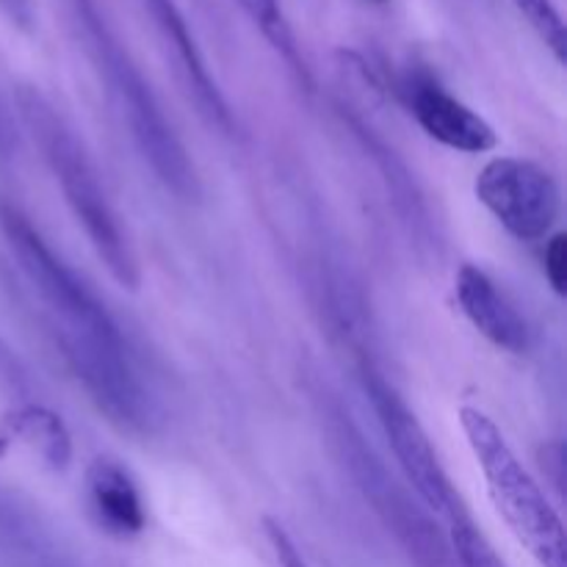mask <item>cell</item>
<instances>
[{"label": "cell", "instance_id": "6da1fadb", "mask_svg": "<svg viewBox=\"0 0 567 567\" xmlns=\"http://www.w3.org/2000/svg\"><path fill=\"white\" fill-rule=\"evenodd\" d=\"M0 227L22 271L59 321L61 347L89 396L114 424L138 430L147 402L109 310L14 205L0 203Z\"/></svg>", "mask_w": 567, "mask_h": 567}, {"label": "cell", "instance_id": "7a4b0ae2", "mask_svg": "<svg viewBox=\"0 0 567 567\" xmlns=\"http://www.w3.org/2000/svg\"><path fill=\"white\" fill-rule=\"evenodd\" d=\"M17 100H20L22 120H25L33 142L42 150L50 172H53L61 192H64L72 216H75L78 225L86 233L89 244L100 255L109 275L122 288H131L133 291L138 286L136 255H133L131 244H127L120 216L114 214L103 186H100V177L83 144L78 142L75 133L64 125V120L55 114L53 105L42 94L33 92V89H20Z\"/></svg>", "mask_w": 567, "mask_h": 567}, {"label": "cell", "instance_id": "3957f363", "mask_svg": "<svg viewBox=\"0 0 567 567\" xmlns=\"http://www.w3.org/2000/svg\"><path fill=\"white\" fill-rule=\"evenodd\" d=\"M468 446L487 482V493L520 546L540 567H567L565 526L535 476L524 468L496 421L476 408L460 410Z\"/></svg>", "mask_w": 567, "mask_h": 567}, {"label": "cell", "instance_id": "277c9868", "mask_svg": "<svg viewBox=\"0 0 567 567\" xmlns=\"http://www.w3.org/2000/svg\"><path fill=\"white\" fill-rule=\"evenodd\" d=\"M72 3H75L78 20L86 31L89 44H92L94 59H97L105 78H109L122 111L127 114L133 138H136L147 164L153 166L155 177L181 199H199V177L197 169H194V161L188 158L175 127L164 116V109L155 100L150 83L144 81L131 55L111 37L94 6L89 0H72Z\"/></svg>", "mask_w": 567, "mask_h": 567}, {"label": "cell", "instance_id": "5b68a950", "mask_svg": "<svg viewBox=\"0 0 567 567\" xmlns=\"http://www.w3.org/2000/svg\"><path fill=\"white\" fill-rule=\"evenodd\" d=\"M327 432L341 454L343 465L352 474L354 485L371 502L382 524L393 532L404 551L419 567H449V546L430 520V515L415 504V498L399 485L380 460V454L365 443L363 432L352 421V415L338 402L327 399L324 404Z\"/></svg>", "mask_w": 567, "mask_h": 567}, {"label": "cell", "instance_id": "8992f818", "mask_svg": "<svg viewBox=\"0 0 567 567\" xmlns=\"http://www.w3.org/2000/svg\"><path fill=\"white\" fill-rule=\"evenodd\" d=\"M476 197L520 241L546 238L563 208L551 172L524 158H493L482 166Z\"/></svg>", "mask_w": 567, "mask_h": 567}, {"label": "cell", "instance_id": "52a82bcc", "mask_svg": "<svg viewBox=\"0 0 567 567\" xmlns=\"http://www.w3.org/2000/svg\"><path fill=\"white\" fill-rule=\"evenodd\" d=\"M363 382L365 393L371 396L377 415H380L382 430H385L388 441H391L393 454H396L399 465H402L404 476H408V485L413 487L419 502L430 507L432 513L443 515L446 520L457 515L463 504H460L457 493H454L452 482H449L446 471H443L441 457L432 449L430 437H426L424 426L415 419L413 410L374 371H365Z\"/></svg>", "mask_w": 567, "mask_h": 567}, {"label": "cell", "instance_id": "ba28073f", "mask_svg": "<svg viewBox=\"0 0 567 567\" xmlns=\"http://www.w3.org/2000/svg\"><path fill=\"white\" fill-rule=\"evenodd\" d=\"M150 14H153L155 25H158L161 37L169 44V50L177 59V70H181L183 83L188 89V97L194 100L197 111L210 127H219L221 133H233V114L227 109L225 97H221L219 86L210 78L208 64H205L203 53H199L194 33L188 31L186 17L175 6V0H147Z\"/></svg>", "mask_w": 567, "mask_h": 567}, {"label": "cell", "instance_id": "9c48e42d", "mask_svg": "<svg viewBox=\"0 0 567 567\" xmlns=\"http://www.w3.org/2000/svg\"><path fill=\"white\" fill-rule=\"evenodd\" d=\"M460 310L465 319L504 352L520 354L529 347V327L524 316L513 308L507 297L496 288V282L476 266H460L457 280H454Z\"/></svg>", "mask_w": 567, "mask_h": 567}, {"label": "cell", "instance_id": "30bf717a", "mask_svg": "<svg viewBox=\"0 0 567 567\" xmlns=\"http://www.w3.org/2000/svg\"><path fill=\"white\" fill-rule=\"evenodd\" d=\"M410 105L426 136L441 142L443 147L460 150V153H485L498 144L496 131L474 109H468L454 94L443 92L435 83L415 86Z\"/></svg>", "mask_w": 567, "mask_h": 567}, {"label": "cell", "instance_id": "8fae6325", "mask_svg": "<svg viewBox=\"0 0 567 567\" xmlns=\"http://www.w3.org/2000/svg\"><path fill=\"white\" fill-rule=\"evenodd\" d=\"M89 496L100 524L116 535H138L144 529V507L131 476L109 460L92 463L86 474Z\"/></svg>", "mask_w": 567, "mask_h": 567}, {"label": "cell", "instance_id": "7c38bea8", "mask_svg": "<svg viewBox=\"0 0 567 567\" xmlns=\"http://www.w3.org/2000/svg\"><path fill=\"white\" fill-rule=\"evenodd\" d=\"M449 543L457 557L460 567H507L493 543L476 529L474 520L468 518L465 509L449 518Z\"/></svg>", "mask_w": 567, "mask_h": 567}, {"label": "cell", "instance_id": "4fadbf2b", "mask_svg": "<svg viewBox=\"0 0 567 567\" xmlns=\"http://www.w3.org/2000/svg\"><path fill=\"white\" fill-rule=\"evenodd\" d=\"M241 9L247 11L249 20L260 28L266 39L271 42V48L277 50L280 55H286V61L291 66H302L299 64V53H297V42H293V33L288 28L286 14L280 9V0H238Z\"/></svg>", "mask_w": 567, "mask_h": 567}, {"label": "cell", "instance_id": "5bb4252c", "mask_svg": "<svg viewBox=\"0 0 567 567\" xmlns=\"http://www.w3.org/2000/svg\"><path fill=\"white\" fill-rule=\"evenodd\" d=\"M515 9L526 17L532 28L537 31V37L546 42V48L557 55V61L563 64L567 53L565 42V22L563 14H559L557 3L554 0H513Z\"/></svg>", "mask_w": 567, "mask_h": 567}, {"label": "cell", "instance_id": "9a60e30c", "mask_svg": "<svg viewBox=\"0 0 567 567\" xmlns=\"http://www.w3.org/2000/svg\"><path fill=\"white\" fill-rule=\"evenodd\" d=\"M546 277L559 297L567 293V236L557 233L546 249Z\"/></svg>", "mask_w": 567, "mask_h": 567}, {"label": "cell", "instance_id": "2e32d148", "mask_svg": "<svg viewBox=\"0 0 567 567\" xmlns=\"http://www.w3.org/2000/svg\"><path fill=\"white\" fill-rule=\"evenodd\" d=\"M266 535H269V543L271 548H275L280 567H310L308 559H305L302 551L297 548V543L288 537V532L282 529L277 520H266Z\"/></svg>", "mask_w": 567, "mask_h": 567}, {"label": "cell", "instance_id": "e0dca14e", "mask_svg": "<svg viewBox=\"0 0 567 567\" xmlns=\"http://www.w3.org/2000/svg\"><path fill=\"white\" fill-rule=\"evenodd\" d=\"M0 11L9 17L11 25L31 31L33 28V0H0Z\"/></svg>", "mask_w": 567, "mask_h": 567}, {"label": "cell", "instance_id": "ac0fdd59", "mask_svg": "<svg viewBox=\"0 0 567 567\" xmlns=\"http://www.w3.org/2000/svg\"><path fill=\"white\" fill-rule=\"evenodd\" d=\"M369 3H388V0H369Z\"/></svg>", "mask_w": 567, "mask_h": 567}]
</instances>
